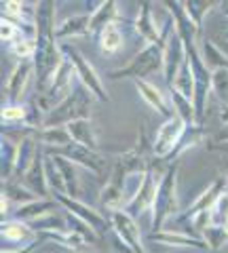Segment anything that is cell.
I'll list each match as a JSON object with an SVG mask.
<instances>
[{
	"instance_id": "9c48e42d",
	"label": "cell",
	"mask_w": 228,
	"mask_h": 253,
	"mask_svg": "<svg viewBox=\"0 0 228 253\" xmlns=\"http://www.w3.org/2000/svg\"><path fill=\"white\" fill-rule=\"evenodd\" d=\"M159 181L161 179H154V175L146 173V179H144V184H141L137 196L127 205V209H125L131 217H137L144 211H152L154 201H156V194H159Z\"/></svg>"
},
{
	"instance_id": "2e32d148",
	"label": "cell",
	"mask_w": 228,
	"mask_h": 253,
	"mask_svg": "<svg viewBox=\"0 0 228 253\" xmlns=\"http://www.w3.org/2000/svg\"><path fill=\"white\" fill-rule=\"evenodd\" d=\"M38 158V141L34 137L21 139L17 146V156H15V175L26 177V173L32 169V165Z\"/></svg>"
},
{
	"instance_id": "52a82bcc",
	"label": "cell",
	"mask_w": 228,
	"mask_h": 253,
	"mask_svg": "<svg viewBox=\"0 0 228 253\" xmlns=\"http://www.w3.org/2000/svg\"><path fill=\"white\" fill-rule=\"evenodd\" d=\"M110 224H112L114 234L119 236L127 247H131L136 253H146L144 243H141V230L137 228L136 217H131L125 209H119V211L110 213Z\"/></svg>"
},
{
	"instance_id": "ab89813d",
	"label": "cell",
	"mask_w": 228,
	"mask_h": 253,
	"mask_svg": "<svg viewBox=\"0 0 228 253\" xmlns=\"http://www.w3.org/2000/svg\"><path fill=\"white\" fill-rule=\"evenodd\" d=\"M224 38H226V41H228V32H224Z\"/></svg>"
},
{
	"instance_id": "ffe728a7",
	"label": "cell",
	"mask_w": 228,
	"mask_h": 253,
	"mask_svg": "<svg viewBox=\"0 0 228 253\" xmlns=\"http://www.w3.org/2000/svg\"><path fill=\"white\" fill-rule=\"evenodd\" d=\"M150 241L169 245V247H207V243L199 236H188L180 232H154L150 234Z\"/></svg>"
},
{
	"instance_id": "d590c367",
	"label": "cell",
	"mask_w": 228,
	"mask_h": 253,
	"mask_svg": "<svg viewBox=\"0 0 228 253\" xmlns=\"http://www.w3.org/2000/svg\"><path fill=\"white\" fill-rule=\"evenodd\" d=\"M192 226H194V230L196 232H205L207 228L214 226V221H211V211H201V213H196V215H192Z\"/></svg>"
},
{
	"instance_id": "ba28073f",
	"label": "cell",
	"mask_w": 228,
	"mask_h": 253,
	"mask_svg": "<svg viewBox=\"0 0 228 253\" xmlns=\"http://www.w3.org/2000/svg\"><path fill=\"white\" fill-rule=\"evenodd\" d=\"M55 201H57L59 205H64V207H68V211L72 213L74 217H78L81 221H85V224H89L95 232L108 228V221L104 219V215H101V213H97V211H93L89 205L78 203L76 199H70L68 194H55Z\"/></svg>"
},
{
	"instance_id": "277c9868",
	"label": "cell",
	"mask_w": 228,
	"mask_h": 253,
	"mask_svg": "<svg viewBox=\"0 0 228 253\" xmlns=\"http://www.w3.org/2000/svg\"><path fill=\"white\" fill-rule=\"evenodd\" d=\"M87 89L83 84H78V89H74L68 97L61 101L57 108H53L49 116H45V125L46 126H59L61 123H74L78 118H89L85 108H87Z\"/></svg>"
},
{
	"instance_id": "3957f363",
	"label": "cell",
	"mask_w": 228,
	"mask_h": 253,
	"mask_svg": "<svg viewBox=\"0 0 228 253\" xmlns=\"http://www.w3.org/2000/svg\"><path fill=\"white\" fill-rule=\"evenodd\" d=\"M61 53L64 57L74 66V72H76V78L85 89H87L93 97H97L99 101H108V95H106V89H104V83H101L99 74L93 70L91 63L85 59L83 53H78L72 44H61Z\"/></svg>"
},
{
	"instance_id": "f1b7e54d",
	"label": "cell",
	"mask_w": 228,
	"mask_h": 253,
	"mask_svg": "<svg viewBox=\"0 0 228 253\" xmlns=\"http://www.w3.org/2000/svg\"><path fill=\"white\" fill-rule=\"evenodd\" d=\"M45 165H46V181L53 194H66V184H64V175L57 169V165L53 163V158L45 156Z\"/></svg>"
},
{
	"instance_id": "4316f807",
	"label": "cell",
	"mask_w": 228,
	"mask_h": 253,
	"mask_svg": "<svg viewBox=\"0 0 228 253\" xmlns=\"http://www.w3.org/2000/svg\"><path fill=\"white\" fill-rule=\"evenodd\" d=\"M171 104H174V110L178 116H182L184 121L192 126V123H196V114H194V104L190 99H186L182 93H178L171 89Z\"/></svg>"
},
{
	"instance_id": "4fadbf2b",
	"label": "cell",
	"mask_w": 228,
	"mask_h": 253,
	"mask_svg": "<svg viewBox=\"0 0 228 253\" xmlns=\"http://www.w3.org/2000/svg\"><path fill=\"white\" fill-rule=\"evenodd\" d=\"M32 70H34V61L32 59H21V61L15 63V68L11 70L9 83H6V95L13 99V104L21 97V93H23V89H26V84L30 81Z\"/></svg>"
},
{
	"instance_id": "30bf717a",
	"label": "cell",
	"mask_w": 228,
	"mask_h": 253,
	"mask_svg": "<svg viewBox=\"0 0 228 253\" xmlns=\"http://www.w3.org/2000/svg\"><path fill=\"white\" fill-rule=\"evenodd\" d=\"M34 230L30 228V224L19 219L2 221V241L4 245L13 243V251H23L30 247V239H32Z\"/></svg>"
},
{
	"instance_id": "5b68a950",
	"label": "cell",
	"mask_w": 228,
	"mask_h": 253,
	"mask_svg": "<svg viewBox=\"0 0 228 253\" xmlns=\"http://www.w3.org/2000/svg\"><path fill=\"white\" fill-rule=\"evenodd\" d=\"M188 61V46L182 41V36L174 30L171 36L165 41L163 44V72H165V81L171 86L178 74L182 72V68Z\"/></svg>"
},
{
	"instance_id": "74e56055",
	"label": "cell",
	"mask_w": 228,
	"mask_h": 253,
	"mask_svg": "<svg viewBox=\"0 0 228 253\" xmlns=\"http://www.w3.org/2000/svg\"><path fill=\"white\" fill-rule=\"evenodd\" d=\"M220 118H222V123H224V125H228V106L222 110V112H220Z\"/></svg>"
},
{
	"instance_id": "7402d4cb",
	"label": "cell",
	"mask_w": 228,
	"mask_h": 253,
	"mask_svg": "<svg viewBox=\"0 0 228 253\" xmlns=\"http://www.w3.org/2000/svg\"><path fill=\"white\" fill-rule=\"evenodd\" d=\"M201 59L205 61V66L211 70V72L222 70V68L228 70V55L220 49V46H216L211 41H205L201 44Z\"/></svg>"
},
{
	"instance_id": "5bb4252c",
	"label": "cell",
	"mask_w": 228,
	"mask_h": 253,
	"mask_svg": "<svg viewBox=\"0 0 228 253\" xmlns=\"http://www.w3.org/2000/svg\"><path fill=\"white\" fill-rule=\"evenodd\" d=\"M91 32V13H83V15H72L66 21H61L57 30H55V38L64 41V38H78Z\"/></svg>"
},
{
	"instance_id": "60d3db41",
	"label": "cell",
	"mask_w": 228,
	"mask_h": 253,
	"mask_svg": "<svg viewBox=\"0 0 228 253\" xmlns=\"http://www.w3.org/2000/svg\"><path fill=\"white\" fill-rule=\"evenodd\" d=\"M226 6H228V4H226ZM226 15H228V9H226Z\"/></svg>"
},
{
	"instance_id": "d6986e66",
	"label": "cell",
	"mask_w": 228,
	"mask_h": 253,
	"mask_svg": "<svg viewBox=\"0 0 228 253\" xmlns=\"http://www.w3.org/2000/svg\"><path fill=\"white\" fill-rule=\"evenodd\" d=\"M136 86H137V91L141 95V99H144L156 114H167L169 112L167 99H165L161 89H156L152 83H146V81H136Z\"/></svg>"
},
{
	"instance_id": "603a6c76",
	"label": "cell",
	"mask_w": 228,
	"mask_h": 253,
	"mask_svg": "<svg viewBox=\"0 0 228 253\" xmlns=\"http://www.w3.org/2000/svg\"><path fill=\"white\" fill-rule=\"evenodd\" d=\"M2 196H4V199H9V201H13L15 205H17V207L38 201V196H36L26 184H23V181H21V184H19V181H13V186L9 184V181H4Z\"/></svg>"
},
{
	"instance_id": "8d00e7d4",
	"label": "cell",
	"mask_w": 228,
	"mask_h": 253,
	"mask_svg": "<svg viewBox=\"0 0 228 253\" xmlns=\"http://www.w3.org/2000/svg\"><path fill=\"white\" fill-rule=\"evenodd\" d=\"M2 42H15L17 38H21V30L15 26V23H9V21H2Z\"/></svg>"
},
{
	"instance_id": "8fae6325",
	"label": "cell",
	"mask_w": 228,
	"mask_h": 253,
	"mask_svg": "<svg viewBox=\"0 0 228 253\" xmlns=\"http://www.w3.org/2000/svg\"><path fill=\"white\" fill-rule=\"evenodd\" d=\"M53 163L57 165V169L61 171V175H64V184H66V194L70 199H78V196L83 194V188H81V169H78V165L74 161H70V158L61 156V154H53Z\"/></svg>"
},
{
	"instance_id": "cb8c5ba5",
	"label": "cell",
	"mask_w": 228,
	"mask_h": 253,
	"mask_svg": "<svg viewBox=\"0 0 228 253\" xmlns=\"http://www.w3.org/2000/svg\"><path fill=\"white\" fill-rule=\"evenodd\" d=\"M194 86H196V78H194V70L190 66V59L186 61V66L182 68V72L178 74V78L174 81V84H171V89L182 93L186 99H194Z\"/></svg>"
},
{
	"instance_id": "44dd1931",
	"label": "cell",
	"mask_w": 228,
	"mask_h": 253,
	"mask_svg": "<svg viewBox=\"0 0 228 253\" xmlns=\"http://www.w3.org/2000/svg\"><path fill=\"white\" fill-rule=\"evenodd\" d=\"M55 207H57L55 203H49V201H45V199H38L34 203H28V205H21V207H17V211H15V219L30 224V221H34L38 217L46 215V213H51V209L57 211Z\"/></svg>"
},
{
	"instance_id": "7a4b0ae2",
	"label": "cell",
	"mask_w": 228,
	"mask_h": 253,
	"mask_svg": "<svg viewBox=\"0 0 228 253\" xmlns=\"http://www.w3.org/2000/svg\"><path fill=\"white\" fill-rule=\"evenodd\" d=\"M161 68H163V44H148L136 55V59L131 63L112 72V76L141 81L144 76H152L154 72H159Z\"/></svg>"
},
{
	"instance_id": "7c38bea8",
	"label": "cell",
	"mask_w": 228,
	"mask_h": 253,
	"mask_svg": "<svg viewBox=\"0 0 228 253\" xmlns=\"http://www.w3.org/2000/svg\"><path fill=\"white\" fill-rule=\"evenodd\" d=\"M133 28H136V32L144 38V41H148V44H161L163 28L159 26V21L154 19L150 4H141L139 15H137L136 23H133Z\"/></svg>"
},
{
	"instance_id": "d4e9b609",
	"label": "cell",
	"mask_w": 228,
	"mask_h": 253,
	"mask_svg": "<svg viewBox=\"0 0 228 253\" xmlns=\"http://www.w3.org/2000/svg\"><path fill=\"white\" fill-rule=\"evenodd\" d=\"M123 46V32L119 23H112L99 32V49L104 53H116Z\"/></svg>"
},
{
	"instance_id": "9a60e30c",
	"label": "cell",
	"mask_w": 228,
	"mask_h": 253,
	"mask_svg": "<svg viewBox=\"0 0 228 253\" xmlns=\"http://www.w3.org/2000/svg\"><path fill=\"white\" fill-rule=\"evenodd\" d=\"M23 184L32 190L38 199H45V196L51 192L49 181H46V165H45V158L41 154H38L36 163L32 165V169L26 173V177H23Z\"/></svg>"
},
{
	"instance_id": "1f68e13d",
	"label": "cell",
	"mask_w": 228,
	"mask_h": 253,
	"mask_svg": "<svg viewBox=\"0 0 228 253\" xmlns=\"http://www.w3.org/2000/svg\"><path fill=\"white\" fill-rule=\"evenodd\" d=\"M11 53L19 61L21 59H34V55H36V41H32V38H28V36H21V38H17V41L11 44Z\"/></svg>"
},
{
	"instance_id": "836d02e7",
	"label": "cell",
	"mask_w": 228,
	"mask_h": 253,
	"mask_svg": "<svg viewBox=\"0 0 228 253\" xmlns=\"http://www.w3.org/2000/svg\"><path fill=\"white\" fill-rule=\"evenodd\" d=\"M214 6H216V2H184V9L188 13V17H190L199 28L203 23V17H205Z\"/></svg>"
},
{
	"instance_id": "e575fe53",
	"label": "cell",
	"mask_w": 228,
	"mask_h": 253,
	"mask_svg": "<svg viewBox=\"0 0 228 253\" xmlns=\"http://www.w3.org/2000/svg\"><path fill=\"white\" fill-rule=\"evenodd\" d=\"M28 108H23L19 104L4 106L2 108V121L4 123H26L28 121Z\"/></svg>"
},
{
	"instance_id": "8992f818",
	"label": "cell",
	"mask_w": 228,
	"mask_h": 253,
	"mask_svg": "<svg viewBox=\"0 0 228 253\" xmlns=\"http://www.w3.org/2000/svg\"><path fill=\"white\" fill-rule=\"evenodd\" d=\"M188 129V123L184 121L182 116H178V114H171L169 121H165L161 125V129L159 133H156V139H154V144H152V152L154 156H167L174 152V148L178 146V141L184 137V133Z\"/></svg>"
},
{
	"instance_id": "484cf974",
	"label": "cell",
	"mask_w": 228,
	"mask_h": 253,
	"mask_svg": "<svg viewBox=\"0 0 228 253\" xmlns=\"http://www.w3.org/2000/svg\"><path fill=\"white\" fill-rule=\"evenodd\" d=\"M41 141L46 146H57V148H68L74 144L72 135L68 133V129H64V126H46V129L41 133Z\"/></svg>"
},
{
	"instance_id": "ac0fdd59",
	"label": "cell",
	"mask_w": 228,
	"mask_h": 253,
	"mask_svg": "<svg viewBox=\"0 0 228 253\" xmlns=\"http://www.w3.org/2000/svg\"><path fill=\"white\" fill-rule=\"evenodd\" d=\"M119 4L108 0V2L97 4L95 11H91V32H101L104 28L119 23Z\"/></svg>"
},
{
	"instance_id": "4dcf8cb0",
	"label": "cell",
	"mask_w": 228,
	"mask_h": 253,
	"mask_svg": "<svg viewBox=\"0 0 228 253\" xmlns=\"http://www.w3.org/2000/svg\"><path fill=\"white\" fill-rule=\"evenodd\" d=\"M201 239L207 243V247L220 249L228 243V230H226V226H211L201 234Z\"/></svg>"
},
{
	"instance_id": "e0dca14e",
	"label": "cell",
	"mask_w": 228,
	"mask_h": 253,
	"mask_svg": "<svg viewBox=\"0 0 228 253\" xmlns=\"http://www.w3.org/2000/svg\"><path fill=\"white\" fill-rule=\"evenodd\" d=\"M68 133L72 135L74 144H81L85 148H89L95 152L97 150V139H95V131H93V125L89 118H78V121L66 125Z\"/></svg>"
},
{
	"instance_id": "6da1fadb",
	"label": "cell",
	"mask_w": 228,
	"mask_h": 253,
	"mask_svg": "<svg viewBox=\"0 0 228 253\" xmlns=\"http://www.w3.org/2000/svg\"><path fill=\"white\" fill-rule=\"evenodd\" d=\"M178 167L171 165L167 169V173H163V177L159 181V194H156V201H154V207H152V228L159 230V228L167 221L169 217H174L178 213V203H180V196H178Z\"/></svg>"
},
{
	"instance_id": "f35d334b",
	"label": "cell",
	"mask_w": 228,
	"mask_h": 253,
	"mask_svg": "<svg viewBox=\"0 0 228 253\" xmlns=\"http://www.w3.org/2000/svg\"><path fill=\"white\" fill-rule=\"evenodd\" d=\"M226 175H228V158H226ZM226 181H228V177H226Z\"/></svg>"
},
{
	"instance_id": "d6a6232c",
	"label": "cell",
	"mask_w": 228,
	"mask_h": 253,
	"mask_svg": "<svg viewBox=\"0 0 228 253\" xmlns=\"http://www.w3.org/2000/svg\"><path fill=\"white\" fill-rule=\"evenodd\" d=\"M211 221L214 226H226L228 224V186L222 194L218 196L216 205L211 207Z\"/></svg>"
},
{
	"instance_id": "83f0119b",
	"label": "cell",
	"mask_w": 228,
	"mask_h": 253,
	"mask_svg": "<svg viewBox=\"0 0 228 253\" xmlns=\"http://www.w3.org/2000/svg\"><path fill=\"white\" fill-rule=\"evenodd\" d=\"M211 93L216 95L220 104H224V108L228 106V70L226 68L211 72Z\"/></svg>"
},
{
	"instance_id": "f546056e",
	"label": "cell",
	"mask_w": 228,
	"mask_h": 253,
	"mask_svg": "<svg viewBox=\"0 0 228 253\" xmlns=\"http://www.w3.org/2000/svg\"><path fill=\"white\" fill-rule=\"evenodd\" d=\"M146 179V173H131V175L125 177L123 181V199H125V209H127V205L136 199L141 184H144Z\"/></svg>"
}]
</instances>
